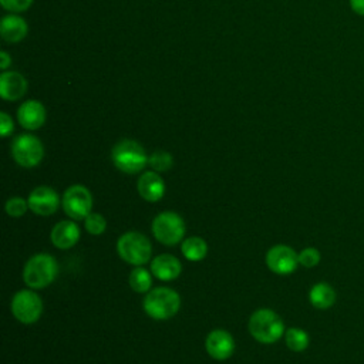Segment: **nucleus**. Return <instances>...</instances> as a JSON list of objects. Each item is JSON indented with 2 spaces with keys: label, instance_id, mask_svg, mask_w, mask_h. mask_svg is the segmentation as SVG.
<instances>
[{
  "label": "nucleus",
  "instance_id": "dca6fc26",
  "mask_svg": "<svg viewBox=\"0 0 364 364\" xmlns=\"http://www.w3.org/2000/svg\"><path fill=\"white\" fill-rule=\"evenodd\" d=\"M27 91L26 78L17 71H4L0 75V95L6 101H17Z\"/></svg>",
  "mask_w": 364,
  "mask_h": 364
},
{
  "label": "nucleus",
  "instance_id": "9b49d317",
  "mask_svg": "<svg viewBox=\"0 0 364 364\" xmlns=\"http://www.w3.org/2000/svg\"><path fill=\"white\" fill-rule=\"evenodd\" d=\"M27 200H28L30 210L40 216L53 215L60 205L58 193L53 188L44 186V185L34 188L30 192Z\"/></svg>",
  "mask_w": 364,
  "mask_h": 364
},
{
  "label": "nucleus",
  "instance_id": "6ab92c4d",
  "mask_svg": "<svg viewBox=\"0 0 364 364\" xmlns=\"http://www.w3.org/2000/svg\"><path fill=\"white\" fill-rule=\"evenodd\" d=\"M309 300L316 309L326 310L336 303V291L328 283L320 282L310 289Z\"/></svg>",
  "mask_w": 364,
  "mask_h": 364
},
{
  "label": "nucleus",
  "instance_id": "6e6552de",
  "mask_svg": "<svg viewBox=\"0 0 364 364\" xmlns=\"http://www.w3.org/2000/svg\"><path fill=\"white\" fill-rule=\"evenodd\" d=\"M61 205L64 213L73 220H84L92 209V195L84 185H71L65 189Z\"/></svg>",
  "mask_w": 364,
  "mask_h": 364
},
{
  "label": "nucleus",
  "instance_id": "b1692460",
  "mask_svg": "<svg viewBox=\"0 0 364 364\" xmlns=\"http://www.w3.org/2000/svg\"><path fill=\"white\" fill-rule=\"evenodd\" d=\"M84 226H85V230L94 236H98V235H102L105 232V228H107V220L100 213H90L85 219H84Z\"/></svg>",
  "mask_w": 364,
  "mask_h": 364
},
{
  "label": "nucleus",
  "instance_id": "f3484780",
  "mask_svg": "<svg viewBox=\"0 0 364 364\" xmlns=\"http://www.w3.org/2000/svg\"><path fill=\"white\" fill-rule=\"evenodd\" d=\"M50 239L58 249H70L80 240V228L73 220H61L51 229Z\"/></svg>",
  "mask_w": 364,
  "mask_h": 364
},
{
  "label": "nucleus",
  "instance_id": "cd10ccee",
  "mask_svg": "<svg viewBox=\"0 0 364 364\" xmlns=\"http://www.w3.org/2000/svg\"><path fill=\"white\" fill-rule=\"evenodd\" d=\"M14 129L13 119L9 117L7 112H0V134L3 138L9 136Z\"/></svg>",
  "mask_w": 364,
  "mask_h": 364
},
{
  "label": "nucleus",
  "instance_id": "1a4fd4ad",
  "mask_svg": "<svg viewBox=\"0 0 364 364\" xmlns=\"http://www.w3.org/2000/svg\"><path fill=\"white\" fill-rule=\"evenodd\" d=\"M11 313L23 324L36 323L43 313L41 297L34 290H18L11 299Z\"/></svg>",
  "mask_w": 364,
  "mask_h": 364
},
{
  "label": "nucleus",
  "instance_id": "a878e982",
  "mask_svg": "<svg viewBox=\"0 0 364 364\" xmlns=\"http://www.w3.org/2000/svg\"><path fill=\"white\" fill-rule=\"evenodd\" d=\"M321 255L316 247H306L299 253V264L310 269L320 263Z\"/></svg>",
  "mask_w": 364,
  "mask_h": 364
},
{
  "label": "nucleus",
  "instance_id": "f8f14e48",
  "mask_svg": "<svg viewBox=\"0 0 364 364\" xmlns=\"http://www.w3.org/2000/svg\"><path fill=\"white\" fill-rule=\"evenodd\" d=\"M205 348L212 358L223 361L233 354L235 340L232 334L226 330H212L205 340Z\"/></svg>",
  "mask_w": 364,
  "mask_h": 364
},
{
  "label": "nucleus",
  "instance_id": "5701e85b",
  "mask_svg": "<svg viewBox=\"0 0 364 364\" xmlns=\"http://www.w3.org/2000/svg\"><path fill=\"white\" fill-rule=\"evenodd\" d=\"M148 164L156 172H166V171H169L172 168L173 158H172V155L169 152L159 149V151H155V152H152L149 155Z\"/></svg>",
  "mask_w": 364,
  "mask_h": 364
},
{
  "label": "nucleus",
  "instance_id": "2eb2a0df",
  "mask_svg": "<svg viewBox=\"0 0 364 364\" xmlns=\"http://www.w3.org/2000/svg\"><path fill=\"white\" fill-rule=\"evenodd\" d=\"M181 272H182V264L179 259L169 253L158 255L151 260V273L162 282H171L178 279Z\"/></svg>",
  "mask_w": 364,
  "mask_h": 364
},
{
  "label": "nucleus",
  "instance_id": "20e7f679",
  "mask_svg": "<svg viewBox=\"0 0 364 364\" xmlns=\"http://www.w3.org/2000/svg\"><path fill=\"white\" fill-rule=\"evenodd\" d=\"M144 311L155 320L173 317L181 307V296L169 287H155L149 290L142 303Z\"/></svg>",
  "mask_w": 364,
  "mask_h": 364
},
{
  "label": "nucleus",
  "instance_id": "412c9836",
  "mask_svg": "<svg viewBox=\"0 0 364 364\" xmlns=\"http://www.w3.org/2000/svg\"><path fill=\"white\" fill-rule=\"evenodd\" d=\"M129 286L136 293H148L152 286L151 273L141 266H135L129 273Z\"/></svg>",
  "mask_w": 364,
  "mask_h": 364
},
{
  "label": "nucleus",
  "instance_id": "7ed1b4c3",
  "mask_svg": "<svg viewBox=\"0 0 364 364\" xmlns=\"http://www.w3.org/2000/svg\"><path fill=\"white\" fill-rule=\"evenodd\" d=\"M249 333L263 344H272L284 334V323L280 316L270 309H259L249 318Z\"/></svg>",
  "mask_w": 364,
  "mask_h": 364
},
{
  "label": "nucleus",
  "instance_id": "9d476101",
  "mask_svg": "<svg viewBox=\"0 0 364 364\" xmlns=\"http://www.w3.org/2000/svg\"><path fill=\"white\" fill-rule=\"evenodd\" d=\"M266 264L276 274H290L299 264V253L287 245H276L267 250Z\"/></svg>",
  "mask_w": 364,
  "mask_h": 364
},
{
  "label": "nucleus",
  "instance_id": "4468645a",
  "mask_svg": "<svg viewBox=\"0 0 364 364\" xmlns=\"http://www.w3.org/2000/svg\"><path fill=\"white\" fill-rule=\"evenodd\" d=\"M136 191L146 202H158L165 195V182L156 171H146L138 178Z\"/></svg>",
  "mask_w": 364,
  "mask_h": 364
},
{
  "label": "nucleus",
  "instance_id": "c85d7f7f",
  "mask_svg": "<svg viewBox=\"0 0 364 364\" xmlns=\"http://www.w3.org/2000/svg\"><path fill=\"white\" fill-rule=\"evenodd\" d=\"M348 3L355 14L364 17V0H348Z\"/></svg>",
  "mask_w": 364,
  "mask_h": 364
},
{
  "label": "nucleus",
  "instance_id": "39448f33",
  "mask_svg": "<svg viewBox=\"0 0 364 364\" xmlns=\"http://www.w3.org/2000/svg\"><path fill=\"white\" fill-rule=\"evenodd\" d=\"M117 252L124 262L132 266H142L151 259L152 246L144 233L131 230L119 236L117 240Z\"/></svg>",
  "mask_w": 364,
  "mask_h": 364
},
{
  "label": "nucleus",
  "instance_id": "f257e3e1",
  "mask_svg": "<svg viewBox=\"0 0 364 364\" xmlns=\"http://www.w3.org/2000/svg\"><path fill=\"white\" fill-rule=\"evenodd\" d=\"M111 159L115 168H118L121 172L135 175L146 166L149 156L139 142L134 139H121L114 145Z\"/></svg>",
  "mask_w": 364,
  "mask_h": 364
},
{
  "label": "nucleus",
  "instance_id": "423d86ee",
  "mask_svg": "<svg viewBox=\"0 0 364 364\" xmlns=\"http://www.w3.org/2000/svg\"><path fill=\"white\" fill-rule=\"evenodd\" d=\"M152 233L155 239L165 246H175L185 236V222L181 215L172 210L158 213L152 220Z\"/></svg>",
  "mask_w": 364,
  "mask_h": 364
},
{
  "label": "nucleus",
  "instance_id": "bb28decb",
  "mask_svg": "<svg viewBox=\"0 0 364 364\" xmlns=\"http://www.w3.org/2000/svg\"><path fill=\"white\" fill-rule=\"evenodd\" d=\"M33 0H0V4L3 9L14 13L26 11L31 6Z\"/></svg>",
  "mask_w": 364,
  "mask_h": 364
},
{
  "label": "nucleus",
  "instance_id": "f03ea898",
  "mask_svg": "<svg viewBox=\"0 0 364 364\" xmlns=\"http://www.w3.org/2000/svg\"><path fill=\"white\" fill-rule=\"evenodd\" d=\"M57 273V260L50 253H37L27 260L23 269V280L30 289H44L54 282Z\"/></svg>",
  "mask_w": 364,
  "mask_h": 364
},
{
  "label": "nucleus",
  "instance_id": "393cba45",
  "mask_svg": "<svg viewBox=\"0 0 364 364\" xmlns=\"http://www.w3.org/2000/svg\"><path fill=\"white\" fill-rule=\"evenodd\" d=\"M6 213L11 218H20L23 216L28 208V200L23 199L21 196H13L6 202Z\"/></svg>",
  "mask_w": 364,
  "mask_h": 364
},
{
  "label": "nucleus",
  "instance_id": "ddd939ff",
  "mask_svg": "<svg viewBox=\"0 0 364 364\" xmlns=\"http://www.w3.org/2000/svg\"><path fill=\"white\" fill-rule=\"evenodd\" d=\"M47 112L44 105L37 100H28L23 102L17 109V119L20 125L28 131H34L43 127Z\"/></svg>",
  "mask_w": 364,
  "mask_h": 364
},
{
  "label": "nucleus",
  "instance_id": "a211bd4d",
  "mask_svg": "<svg viewBox=\"0 0 364 364\" xmlns=\"http://www.w3.org/2000/svg\"><path fill=\"white\" fill-rule=\"evenodd\" d=\"M28 31V26L26 20L16 14H9L1 18L0 23V36L7 43H18L21 41Z\"/></svg>",
  "mask_w": 364,
  "mask_h": 364
},
{
  "label": "nucleus",
  "instance_id": "c756f323",
  "mask_svg": "<svg viewBox=\"0 0 364 364\" xmlns=\"http://www.w3.org/2000/svg\"><path fill=\"white\" fill-rule=\"evenodd\" d=\"M10 64H11V57L9 55V53L0 51V67H1V70L9 68Z\"/></svg>",
  "mask_w": 364,
  "mask_h": 364
},
{
  "label": "nucleus",
  "instance_id": "aec40b11",
  "mask_svg": "<svg viewBox=\"0 0 364 364\" xmlns=\"http://www.w3.org/2000/svg\"><path fill=\"white\" fill-rule=\"evenodd\" d=\"M181 252L189 262H200L208 255V243L199 236H191L182 240Z\"/></svg>",
  "mask_w": 364,
  "mask_h": 364
},
{
  "label": "nucleus",
  "instance_id": "0eeeda50",
  "mask_svg": "<svg viewBox=\"0 0 364 364\" xmlns=\"http://www.w3.org/2000/svg\"><path fill=\"white\" fill-rule=\"evenodd\" d=\"M11 156L23 168H34L43 161L44 146L37 136L21 134L11 142Z\"/></svg>",
  "mask_w": 364,
  "mask_h": 364
},
{
  "label": "nucleus",
  "instance_id": "4be33fe9",
  "mask_svg": "<svg viewBox=\"0 0 364 364\" xmlns=\"http://www.w3.org/2000/svg\"><path fill=\"white\" fill-rule=\"evenodd\" d=\"M284 341L291 351L299 353V351H304L309 347L310 338L304 330L297 327H290L284 333Z\"/></svg>",
  "mask_w": 364,
  "mask_h": 364
}]
</instances>
